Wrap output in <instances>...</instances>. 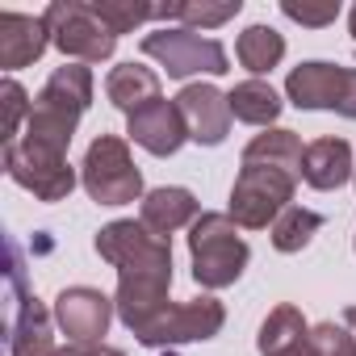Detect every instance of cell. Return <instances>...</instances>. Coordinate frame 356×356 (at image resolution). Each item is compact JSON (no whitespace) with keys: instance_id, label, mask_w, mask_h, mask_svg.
<instances>
[{"instance_id":"1","label":"cell","mask_w":356,"mask_h":356,"mask_svg":"<svg viewBox=\"0 0 356 356\" xmlns=\"http://www.w3.org/2000/svg\"><path fill=\"white\" fill-rule=\"evenodd\" d=\"M97 256L118 268V318L130 327V335H143L172 302V239L151 235L134 218H118L97 231L92 239Z\"/></svg>"},{"instance_id":"2","label":"cell","mask_w":356,"mask_h":356,"mask_svg":"<svg viewBox=\"0 0 356 356\" xmlns=\"http://www.w3.org/2000/svg\"><path fill=\"white\" fill-rule=\"evenodd\" d=\"M92 105V72L88 63H63L51 72V80L42 84V92L34 97L30 122H26V143H38L47 151L67 155L76 126L84 118V109Z\"/></svg>"},{"instance_id":"3","label":"cell","mask_w":356,"mask_h":356,"mask_svg":"<svg viewBox=\"0 0 356 356\" xmlns=\"http://www.w3.org/2000/svg\"><path fill=\"white\" fill-rule=\"evenodd\" d=\"M189 256H193V281L202 289H227L248 268V243L239 235V222L231 214L206 210L189 227Z\"/></svg>"},{"instance_id":"4","label":"cell","mask_w":356,"mask_h":356,"mask_svg":"<svg viewBox=\"0 0 356 356\" xmlns=\"http://www.w3.org/2000/svg\"><path fill=\"white\" fill-rule=\"evenodd\" d=\"M80 181L97 206H130L143 202V172L130 155V143L122 134H97L84 151Z\"/></svg>"},{"instance_id":"5","label":"cell","mask_w":356,"mask_h":356,"mask_svg":"<svg viewBox=\"0 0 356 356\" xmlns=\"http://www.w3.org/2000/svg\"><path fill=\"white\" fill-rule=\"evenodd\" d=\"M302 176L285 172V168H268V163H243L235 185H231V218L248 231H264L273 227L289 206H293V189Z\"/></svg>"},{"instance_id":"6","label":"cell","mask_w":356,"mask_h":356,"mask_svg":"<svg viewBox=\"0 0 356 356\" xmlns=\"http://www.w3.org/2000/svg\"><path fill=\"white\" fill-rule=\"evenodd\" d=\"M47 30H51V42L63 51V59H76V63H101L113 55L118 47V34L97 17L92 0H55V5L42 13Z\"/></svg>"},{"instance_id":"7","label":"cell","mask_w":356,"mask_h":356,"mask_svg":"<svg viewBox=\"0 0 356 356\" xmlns=\"http://www.w3.org/2000/svg\"><path fill=\"white\" fill-rule=\"evenodd\" d=\"M143 55L155 59L168 76L176 80H189V76H222L231 72V59H227V47L218 38H202L197 30H185V26H168V30H155L143 38Z\"/></svg>"},{"instance_id":"8","label":"cell","mask_w":356,"mask_h":356,"mask_svg":"<svg viewBox=\"0 0 356 356\" xmlns=\"http://www.w3.org/2000/svg\"><path fill=\"white\" fill-rule=\"evenodd\" d=\"M9 356H55L51 310L22 285V248L9 239Z\"/></svg>"},{"instance_id":"9","label":"cell","mask_w":356,"mask_h":356,"mask_svg":"<svg viewBox=\"0 0 356 356\" xmlns=\"http://www.w3.org/2000/svg\"><path fill=\"white\" fill-rule=\"evenodd\" d=\"M285 97L298 109H335L356 122V67H335L323 59L298 63L285 80Z\"/></svg>"},{"instance_id":"10","label":"cell","mask_w":356,"mask_h":356,"mask_svg":"<svg viewBox=\"0 0 356 356\" xmlns=\"http://www.w3.org/2000/svg\"><path fill=\"white\" fill-rule=\"evenodd\" d=\"M5 172L22 189H30L38 202H67L76 189V168L67 163V155L47 151L38 143H26V138L5 147Z\"/></svg>"},{"instance_id":"11","label":"cell","mask_w":356,"mask_h":356,"mask_svg":"<svg viewBox=\"0 0 356 356\" xmlns=\"http://www.w3.org/2000/svg\"><path fill=\"white\" fill-rule=\"evenodd\" d=\"M227 323V310L218 298L202 293L193 302H181V306H168L143 335L138 343L143 348H181V343H206L222 331Z\"/></svg>"},{"instance_id":"12","label":"cell","mask_w":356,"mask_h":356,"mask_svg":"<svg viewBox=\"0 0 356 356\" xmlns=\"http://www.w3.org/2000/svg\"><path fill=\"white\" fill-rule=\"evenodd\" d=\"M113 302L92 285H72L55 298V323L72 343H105V331L113 323Z\"/></svg>"},{"instance_id":"13","label":"cell","mask_w":356,"mask_h":356,"mask_svg":"<svg viewBox=\"0 0 356 356\" xmlns=\"http://www.w3.org/2000/svg\"><path fill=\"white\" fill-rule=\"evenodd\" d=\"M126 134L151 155H176L189 143V126H185L181 109H176V101H163V97L143 105V109H134L126 118Z\"/></svg>"},{"instance_id":"14","label":"cell","mask_w":356,"mask_h":356,"mask_svg":"<svg viewBox=\"0 0 356 356\" xmlns=\"http://www.w3.org/2000/svg\"><path fill=\"white\" fill-rule=\"evenodd\" d=\"M176 109L189 126V138L202 147H218L231 134V105L227 92H218L214 84H185L176 97Z\"/></svg>"},{"instance_id":"15","label":"cell","mask_w":356,"mask_h":356,"mask_svg":"<svg viewBox=\"0 0 356 356\" xmlns=\"http://www.w3.org/2000/svg\"><path fill=\"white\" fill-rule=\"evenodd\" d=\"M197 218H202V202H197L189 189H181V185L151 189V193L143 197V210H138V222H143L151 235H159V239H172L181 227H193Z\"/></svg>"},{"instance_id":"16","label":"cell","mask_w":356,"mask_h":356,"mask_svg":"<svg viewBox=\"0 0 356 356\" xmlns=\"http://www.w3.org/2000/svg\"><path fill=\"white\" fill-rule=\"evenodd\" d=\"M47 47H51V30H47L42 17L0 13V67H5V72L30 67L34 59H42Z\"/></svg>"},{"instance_id":"17","label":"cell","mask_w":356,"mask_h":356,"mask_svg":"<svg viewBox=\"0 0 356 356\" xmlns=\"http://www.w3.org/2000/svg\"><path fill=\"white\" fill-rule=\"evenodd\" d=\"M352 143L348 138H318L306 147V159H302V181L318 193H331L339 189L348 176H352Z\"/></svg>"},{"instance_id":"18","label":"cell","mask_w":356,"mask_h":356,"mask_svg":"<svg viewBox=\"0 0 356 356\" xmlns=\"http://www.w3.org/2000/svg\"><path fill=\"white\" fill-rule=\"evenodd\" d=\"M105 97L130 118L134 109L159 101V76L151 67H143V63H118L109 72V80H105Z\"/></svg>"},{"instance_id":"19","label":"cell","mask_w":356,"mask_h":356,"mask_svg":"<svg viewBox=\"0 0 356 356\" xmlns=\"http://www.w3.org/2000/svg\"><path fill=\"white\" fill-rule=\"evenodd\" d=\"M302 159H306V147L285 126H273L243 147V163H268V168H285L293 176H302Z\"/></svg>"},{"instance_id":"20","label":"cell","mask_w":356,"mask_h":356,"mask_svg":"<svg viewBox=\"0 0 356 356\" xmlns=\"http://www.w3.org/2000/svg\"><path fill=\"white\" fill-rule=\"evenodd\" d=\"M227 105H231V118L235 122H248V126H273L281 118V97L268 80H243L227 92Z\"/></svg>"},{"instance_id":"21","label":"cell","mask_w":356,"mask_h":356,"mask_svg":"<svg viewBox=\"0 0 356 356\" xmlns=\"http://www.w3.org/2000/svg\"><path fill=\"white\" fill-rule=\"evenodd\" d=\"M302 339H310V323L302 318L298 306L281 302V306H273L268 318L260 323L256 348H260V356H281L285 348H293V343H302Z\"/></svg>"},{"instance_id":"22","label":"cell","mask_w":356,"mask_h":356,"mask_svg":"<svg viewBox=\"0 0 356 356\" xmlns=\"http://www.w3.org/2000/svg\"><path fill=\"white\" fill-rule=\"evenodd\" d=\"M235 55H239V63L252 76H264V72H273L285 59V38L273 26H248L239 34V42H235Z\"/></svg>"},{"instance_id":"23","label":"cell","mask_w":356,"mask_h":356,"mask_svg":"<svg viewBox=\"0 0 356 356\" xmlns=\"http://www.w3.org/2000/svg\"><path fill=\"white\" fill-rule=\"evenodd\" d=\"M243 0H222V5H193V0H185V5H155V22H185V30L202 26V30H214L231 17H239Z\"/></svg>"},{"instance_id":"24","label":"cell","mask_w":356,"mask_h":356,"mask_svg":"<svg viewBox=\"0 0 356 356\" xmlns=\"http://www.w3.org/2000/svg\"><path fill=\"white\" fill-rule=\"evenodd\" d=\"M318 227H323V214L318 210H306V206H289L268 231H273V248L277 252H302L314 235H318Z\"/></svg>"},{"instance_id":"25","label":"cell","mask_w":356,"mask_h":356,"mask_svg":"<svg viewBox=\"0 0 356 356\" xmlns=\"http://www.w3.org/2000/svg\"><path fill=\"white\" fill-rule=\"evenodd\" d=\"M92 9L113 34H130L134 26L155 17V5H134V0H92Z\"/></svg>"},{"instance_id":"26","label":"cell","mask_w":356,"mask_h":356,"mask_svg":"<svg viewBox=\"0 0 356 356\" xmlns=\"http://www.w3.org/2000/svg\"><path fill=\"white\" fill-rule=\"evenodd\" d=\"M0 109H5V118H0V138H5V147H9V143H17L22 118L30 122L34 101H30V92H26L17 80H5V84H0Z\"/></svg>"},{"instance_id":"27","label":"cell","mask_w":356,"mask_h":356,"mask_svg":"<svg viewBox=\"0 0 356 356\" xmlns=\"http://www.w3.org/2000/svg\"><path fill=\"white\" fill-rule=\"evenodd\" d=\"M310 352L314 356H356V339L339 323H318L310 327Z\"/></svg>"},{"instance_id":"28","label":"cell","mask_w":356,"mask_h":356,"mask_svg":"<svg viewBox=\"0 0 356 356\" xmlns=\"http://www.w3.org/2000/svg\"><path fill=\"white\" fill-rule=\"evenodd\" d=\"M281 13H285L289 22H298V26L323 30V26H331V22L339 17V5H293V0H285Z\"/></svg>"},{"instance_id":"29","label":"cell","mask_w":356,"mask_h":356,"mask_svg":"<svg viewBox=\"0 0 356 356\" xmlns=\"http://www.w3.org/2000/svg\"><path fill=\"white\" fill-rule=\"evenodd\" d=\"M55 356H126V352L122 348H109V343H67Z\"/></svg>"},{"instance_id":"30","label":"cell","mask_w":356,"mask_h":356,"mask_svg":"<svg viewBox=\"0 0 356 356\" xmlns=\"http://www.w3.org/2000/svg\"><path fill=\"white\" fill-rule=\"evenodd\" d=\"M281 356H314V352H310V339H302V343H293V348H285Z\"/></svg>"},{"instance_id":"31","label":"cell","mask_w":356,"mask_h":356,"mask_svg":"<svg viewBox=\"0 0 356 356\" xmlns=\"http://www.w3.org/2000/svg\"><path fill=\"white\" fill-rule=\"evenodd\" d=\"M348 22H352V38H356V5H352V13H348Z\"/></svg>"},{"instance_id":"32","label":"cell","mask_w":356,"mask_h":356,"mask_svg":"<svg viewBox=\"0 0 356 356\" xmlns=\"http://www.w3.org/2000/svg\"><path fill=\"white\" fill-rule=\"evenodd\" d=\"M168 356H176V352H168Z\"/></svg>"}]
</instances>
